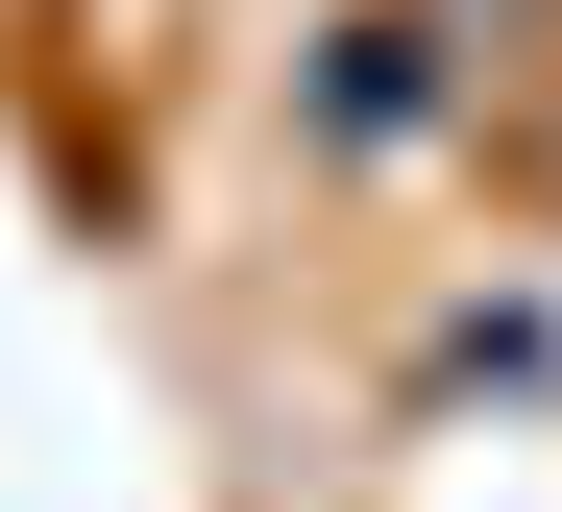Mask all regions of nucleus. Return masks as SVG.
Listing matches in <instances>:
<instances>
[{
  "label": "nucleus",
  "mask_w": 562,
  "mask_h": 512,
  "mask_svg": "<svg viewBox=\"0 0 562 512\" xmlns=\"http://www.w3.org/2000/svg\"><path fill=\"white\" fill-rule=\"evenodd\" d=\"M440 25H490V49H514V25H538V0H440Z\"/></svg>",
  "instance_id": "nucleus-1"
}]
</instances>
